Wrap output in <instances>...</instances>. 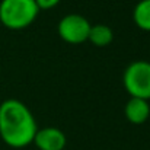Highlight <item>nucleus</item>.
Returning <instances> with one entry per match:
<instances>
[{"instance_id": "obj_1", "label": "nucleus", "mask_w": 150, "mask_h": 150, "mask_svg": "<svg viewBox=\"0 0 150 150\" xmlns=\"http://www.w3.org/2000/svg\"><path fill=\"white\" fill-rule=\"evenodd\" d=\"M38 130L31 109L19 99H6L0 103V137L13 149H22L34 142Z\"/></svg>"}, {"instance_id": "obj_2", "label": "nucleus", "mask_w": 150, "mask_h": 150, "mask_svg": "<svg viewBox=\"0 0 150 150\" xmlns=\"http://www.w3.org/2000/svg\"><path fill=\"white\" fill-rule=\"evenodd\" d=\"M40 9L35 0H1L0 1V23L12 31H21L31 26Z\"/></svg>"}, {"instance_id": "obj_3", "label": "nucleus", "mask_w": 150, "mask_h": 150, "mask_svg": "<svg viewBox=\"0 0 150 150\" xmlns=\"http://www.w3.org/2000/svg\"><path fill=\"white\" fill-rule=\"evenodd\" d=\"M122 83L130 98L150 99V61L137 60L127 66Z\"/></svg>"}, {"instance_id": "obj_4", "label": "nucleus", "mask_w": 150, "mask_h": 150, "mask_svg": "<svg viewBox=\"0 0 150 150\" xmlns=\"http://www.w3.org/2000/svg\"><path fill=\"white\" fill-rule=\"evenodd\" d=\"M91 31L89 21L79 13H69L61 18L57 26L58 37L67 44H82L88 41Z\"/></svg>"}, {"instance_id": "obj_5", "label": "nucleus", "mask_w": 150, "mask_h": 150, "mask_svg": "<svg viewBox=\"0 0 150 150\" xmlns=\"http://www.w3.org/2000/svg\"><path fill=\"white\" fill-rule=\"evenodd\" d=\"M38 150H63L66 147V134L57 127L38 128L32 142Z\"/></svg>"}, {"instance_id": "obj_6", "label": "nucleus", "mask_w": 150, "mask_h": 150, "mask_svg": "<svg viewBox=\"0 0 150 150\" xmlns=\"http://www.w3.org/2000/svg\"><path fill=\"white\" fill-rule=\"evenodd\" d=\"M125 118L136 125L146 122L150 117V105L149 100L142 98H130L124 106Z\"/></svg>"}, {"instance_id": "obj_7", "label": "nucleus", "mask_w": 150, "mask_h": 150, "mask_svg": "<svg viewBox=\"0 0 150 150\" xmlns=\"http://www.w3.org/2000/svg\"><path fill=\"white\" fill-rule=\"evenodd\" d=\"M112 40H114V31L108 25L105 23L91 25L88 41H91L95 47H106L112 42Z\"/></svg>"}, {"instance_id": "obj_8", "label": "nucleus", "mask_w": 150, "mask_h": 150, "mask_svg": "<svg viewBox=\"0 0 150 150\" xmlns=\"http://www.w3.org/2000/svg\"><path fill=\"white\" fill-rule=\"evenodd\" d=\"M133 21L137 28L150 32V0H140L134 6Z\"/></svg>"}, {"instance_id": "obj_9", "label": "nucleus", "mask_w": 150, "mask_h": 150, "mask_svg": "<svg viewBox=\"0 0 150 150\" xmlns=\"http://www.w3.org/2000/svg\"><path fill=\"white\" fill-rule=\"evenodd\" d=\"M60 1L61 0H35L40 10H50L52 7H55Z\"/></svg>"}]
</instances>
